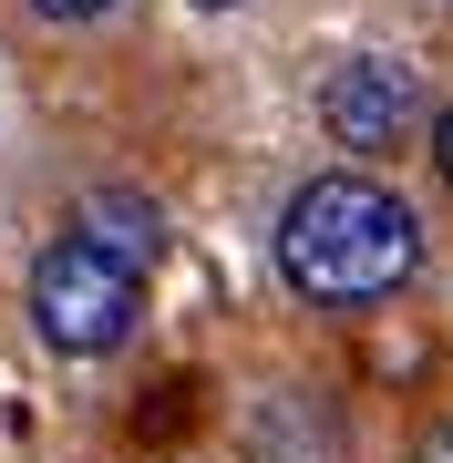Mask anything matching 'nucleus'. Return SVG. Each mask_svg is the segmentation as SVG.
I'll list each match as a JSON object with an SVG mask.
<instances>
[{"mask_svg": "<svg viewBox=\"0 0 453 463\" xmlns=\"http://www.w3.org/2000/svg\"><path fill=\"white\" fill-rule=\"evenodd\" d=\"M412 268H422V216L361 165L309 175L278 206V279L309 309H382L392 288H412Z\"/></svg>", "mask_w": 453, "mask_h": 463, "instance_id": "nucleus-1", "label": "nucleus"}, {"mask_svg": "<svg viewBox=\"0 0 453 463\" xmlns=\"http://www.w3.org/2000/svg\"><path fill=\"white\" fill-rule=\"evenodd\" d=\"M145 319V268L114 258L103 237L62 227L52 248L32 258V330L42 350H62V361H103V350H124Z\"/></svg>", "mask_w": 453, "mask_h": 463, "instance_id": "nucleus-2", "label": "nucleus"}, {"mask_svg": "<svg viewBox=\"0 0 453 463\" xmlns=\"http://www.w3.org/2000/svg\"><path fill=\"white\" fill-rule=\"evenodd\" d=\"M309 103H319V134L351 145V155H392V145H412V124H422V83L392 52H340Z\"/></svg>", "mask_w": 453, "mask_h": 463, "instance_id": "nucleus-3", "label": "nucleus"}, {"mask_svg": "<svg viewBox=\"0 0 453 463\" xmlns=\"http://www.w3.org/2000/svg\"><path fill=\"white\" fill-rule=\"evenodd\" d=\"M72 227L103 237V248H114V258H135V268L165 258V216H155V196H135V185H93V196L72 206Z\"/></svg>", "mask_w": 453, "mask_h": 463, "instance_id": "nucleus-4", "label": "nucleus"}, {"mask_svg": "<svg viewBox=\"0 0 453 463\" xmlns=\"http://www.w3.org/2000/svg\"><path fill=\"white\" fill-rule=\"evenodd\" d=\"M42 21H103V11H124V0H32Z\"/></svg>", "mask_w": 453, "mask_h": 463, "instance_id": "nucleus-5", "label": "nucleus"}, {"mask_svg": "<svg viewBox=\"0 0 453 463\" xmlns=\"http://www.w3.org/2000/svg\"><path fill=\"white\" fill-rule=\"evenodd\" d=\"M422 155H433V175L453 185V103H443V114H433V145H422Z\"/></svg>", "mask_w": 453, "mask_h": 463, "instance_id": "nucleus-6", "label": "nucleus"}, {"mask_svg": "<svg viewBox=\"0 0 453 463\" xmlns=\"http://www.w3.org/2000/svg\"><path fill=\"white\" fill-rule=\"evenodd\" d=\"M412 463H453V422H433V432H422V443H412Z\"/></svg>", "mask_w": 453, "mask_h": 463, "instance_id": "nucleus-7", "label": "nucleus"}, {"mask_svg": "<svg viewBox=\"0 0 453 463\" xmlns=\"http://www.w3.org/2000/svg\"><path fill=\"white\" fill-rule=\"evenodd\" d=\"M185 11H237V0H185Z\"/></svg>", "mask_w": 453, "mask_h": 463, "instance_id": "nucleus-8", "label": "nucleus"}]
</instances>
